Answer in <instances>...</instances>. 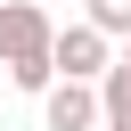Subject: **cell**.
I'll return each instance as SVG.
<instances>
[{
    "label": "cell",
    "instance_id": "obj_7",
    "mask_svg": "<svg viewBox=\"0 0 131 131\" xmlns=\"http://www.w3.org/2000/svg\"><path fill=\"white\" fill-rule=\"evenodd\" d=\"M123 66H131V33H123Z\"/></svg>",
    "mask_w": 131,
    "mask_h": 131
},
{
    "label": "cell",
    "instance_id": "obj_3",
    "mask_svg": "<svg viewBox=\"0 0 131 131\" xmlns=\"http://www.w3.org/2000/svg\"><path fill=\"white\" fill-rule=\"evenodd\" d=\"M41 123H49V131H98V82L57 74V82L41 90Z\"/></svg>",
    "mask_w": 131,
    "mask_h": 131
},
{
    "label": "cell",
    "instance_id": "obj_8",
    "mask_svg": "<svg viewBox=\"0 0 131 131\" xmlns=\"http://www.w3.org/2000/svg\"><path fill=\"white\" fill-rule=\"evenodd\" d=\"M98 131H106V123H98Z\"/></svg>",
    "mask_w": 131,
    "mask_h": 131
},
{
    "label": "cell",
    "instance_id": "obj_2",
    "mask_svg": "<svg viewBox=\"0 0 131 131\" xmlns=\"http://www.w3.org/2000/svg\"><path fill=\"white\" fill-rule=\"evenodd\" d=\"M49 8L41 0H0V66L8 57H49Z\"/></svg>",
    "mask_w": 131,
    "mask_h": 131
},
{
    "label": "cell",
    "instance_id": "obj_1",
    "mask_svg": "<svg viewBox=\"0 0 131 131\" xmlns=\"http://www.w3.org/2000/svg\"><path fill=\"white\" fill-rule=\"evenodd\" d=\"M49 66L74 74V82H98V74L115 66V33H98L90 16H82V25H57V33H49Z\"/></svg>",
    "mask_w": 131,
    "mask_h": 131
},
{
    "label": "cell",
    "instance_id": "obj_5",
    "mask_svg": "<svg viewBox=\"0 0 131 131\" xmlns=\"http://www.w3.org/2000/svg\"><path fill=\"white\" fill-rule=\"evenodd\" d=\"M8 82H16L25 98H41V90L57 82V66H49V57H8Z\"/></svg>",
    "mask_w": 131,
    "mask_h": 131
},
{
    "label": "cell",
    "instance_id": "obj_4",
    "mask_svg": "<svg viewBox=\"0 0 131 131\" xmlns=\"http://www.w3.org/2000/svg\"><path fill=\"white\" fill-rule=\"evenodd\" d=\"M98 123H106V131H131V66H123V57L98 74Z\"/></svg>",
    "mask_w": 131,
    "mask_h": 131
},
{
    "label": "cell",
    "instance_id": "obj_6",
    "mask_svg": "<svg viewBox=\"0 0 131 131\" xmlns=\"http://www.w3.org/2000/svg\"><path fill=\"white\" fill-rule=\"evenodd\" d=\"M90 25L123 41V33H131V0H90Z\"/></svg>",
    "mask_w": 131,
    "mask_h": 131
}]
</instances>
